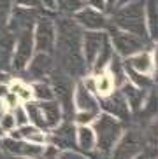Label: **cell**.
I'll return each mask as SVG.
<instances>
[{
  "instance_id": "6da1fadb",
  "label": "cell",
  "mask_w": 158,
  "mask_h": 159,
  "mask_svg": "<svg viewBox=\"0 0 158 159\" xmlns=\"http://www.w3.org/2000/svg\"><path fill=\"white\" fill-rule=\"evenodd\" d=\"M56 23V40L53 49V58L58 61V68L69 74L70 77L81 79L88 65L84 63L81 52V33L83 28L69 16H62L55 21Z\"/></svg>"
},
{
  "instance_id": "7a4b0ae2",
  "label": "cell",
  "mask_w": 158,
  "mask_h": 159,
  "mask_svg": "<svg viewBox=\"0 0 158 159\" xmlns=\"http://www.w3.org/2000/svg\"><path fill=\"white\" fill-rule=\"evenodd\" d=\"M114 28L134 33L141 39H148L146 32V0H134L125 5H118L111 11Z\"/></svg>"
},
{
  "instance_id": "3957f363",
  "label": "cell",
  "mask_w": 158,
  "mask_h": 159,
  "mask_svg": "<svg viewBox=\"0 0 158 159\" xmlns=\"http://www.w3.org/2000/svg\"><path fill=\"white\" fill-rule=\"evenodd\" d=\"M91 128L95 131V149H98L102 154H111L120 142L121 135L125 133L123 121L106 112L97 114L91 122Z\"/></svg>"
},
{
  "instance_id": "277c9868",
  "label": "cell",
  "mask_w": 158,
  "mask_h": 159,
  "mask_svg": "<svg viewBox=\"0 0 158 159\" xmlns=\"http://www.w3.org/2000/svg\"><path fill=\"white\" fill-rule=\"evenodd\" d=\"M33 49L35 52H49L53 54L56 40V23L49 16H39L32 28Z\"/></svg>"
},
{
  "instance_id": "5b68a950",
  "label": "cell",
  "mask_w": 158,
  "mask_h": 159,
  "mask_svg": "<svg viewBox=\"0 0 158 159\" xmlns=\"http://www.w3.org/2000/svg\"><path fill=\"white\" fill-rule=\"evenodd\" d=\"M33 37L32 28L21 30L14 35V47H12V56H11V68L16 72H23L27 68L30 58L33 56Z\"/></svg>"
},
{
  "instance_id": "8992f818",
  "label": "cell",
  "mask_w": 158,
  "mask_h": 159,
  "mask_svg": "<svg viewBox=\"0 0 158 159\" xmlns=\"http://www.w3.org/2000/svg\"><path fill=\"white\" fill-rule=\"evenodd\" d=\"M107 35H109V40H111V46L114 49V52L120 54L123 60L132 56V54H135V52L142 51V49H146V40L137 37V35H134V33L114 28Z\"/></svg>"
},
{
  "instance_id": "52a82bcc",
  "label": "cell",
  "mask_w": 158,
  "mask_h": 159,
  "mask_svg": "<svg viewBox=\"0 0 158 159\" xmlns=\"http://www.w3.org/2000/svg\"><path fill=\"white\" fill-rule=\"evenodd\" d=\"M42 147L32 142L21 140V138H12L9 135H4L0 140V150L4 154L9 156H18V157H41Z\"/></svg>"
},
{
  "instance_id": "ba28073f",
  "label": "cell",
  "mask_w": 158,
  "mask_h": 159,
  "mask_svg": "<svg viewBox=\"0 0 158 159\" xmlns=\"http://www.w3.org/2000/svg\"><path fill=\"white\" fill-rule=\"evenodd\" d=\"M106 39V30H83V33H81V52H83L84 63L88 65V68H91V65L95 63V58L100 52Z\"/></svg>"
},
{
  "instance_id": "9c48e42d",
  "label": "cell",
  "mask_w": 158,
  "mask_h": 159,
  "mask_svg": "<svg viewBox=\"0 0 158 159\" xmlns=\"http://www.w3.org/2000/svg\"><path fill=\"white\" fill-rule=\"evenodd\" d=\"M97 98H98L100 112L111 114V116L118 117L120 121H126V119H130L132 112H130L128 103H126L125 96L121 94L120 89H114L112 93L106 94V96H97Z\"/></svg>"
},
{
  "instance_id": "30bf717a",
  "label": "cell",
  "mask_w": 158,
  "mask_h": 159,
  "mask_svg": "<svg viewBox=\"0 0 158 159\" xmlns=\"http://www.w3.org/2000/svg\"><path fill=\"white\" fill-rule=\"evenodd\" d=\"M41 16L39 9H32V7H21V5H14L9 12V19H7V26L5 28L9 30L12 35H16L21 30L27 28H33V23L35 19Z\"/></svg>"
},
{
  "instance_id": "8fae6325",
  "label": "cell",
  "mask_w": 158,
  "mask_h": 159,
  "mask_svg": "<svg viewBox=\"0 0 158 159\" xmlns=\"http://www.w3.org/2000/svg\"><path fill=\"white\" fill-rule=\"evenodd\" d=\"M72 19L83 30H106L109 26V19H107L106 12L95 9V7H90L86 4L72 14Z\"/></svg>"
},
{
  "instance_id": "7c38bea8",
  "label": "cell",
  "mask_w": 158,
  "mask_h": 159,
  "mask_svg": "<svg viewBox=\"0 0 158 159\" xmlns=\"http://www.w3.org/2000/svg\"><path fill=\"white\" fill-rule=\"evenodd\" d=\"M55 68L56 65L53 54H49V52H33V56L30 58L25 70L35 80H47V77L51 75V72Z\"/></svg>"
},
{
  "instance_id": "4fadbf2b",
  "label": "cell",
  "mask_w": 158,
  "mask_h": 159,
  "mask_svg": "<svg viewBox=\"0 0 158 159\" xmlns=\"http://www.w3.org/2000/svg\"><path fill=\"white\" fill-rule=\"evenodd\" d=\"M125 65L132 70L139 72V74L149 75V77H155V68H156V61H155V54L151 51H142L135 52L132 56L125 58Z\"/></svg>"
},
{
  "instance_id": "5bb4252c",
  "label": "cell",
  "mask_w": 158,
  "mask_h": 159,
  "mask_svg": "<svg viewBox=\"0 0 158 159\" xmlns=\"http://www.w3.org/2000/svg\"><path fill=\"white\" fill-rule=\"evenodd\" d=\"M72 103H74L76 110H91V112H100L98 107V98L97 94L90 93L81 82H76L74 93H72Z\"/></svg>"
},
{
  "instance_id": "9a60e30c",
  "label": "cell",
  "mask_w": 158,
  "mask_h": 159,
  "mask_svg": "<svg viewBox=\"0 0 158 159\" xmlns=\"http://www.w3.org/2000/svg\"><path fill=\"white\" fill-rule=\"evenodd\" d=\"M118 89H120L121 94L125 96L132 114L139 112L141 108H142V105L146 103V89H141V88H137V86H134L130 80H125Z\"/></svg>"
},
{
  "instance_id": "2e32d148",
  "label": "cell",
  "mask_w": 158,
  "mask_h": 159,
  "mask_svg": "<svg viewBox=\"0 0 158 159\" xmlns=\"http://www.w3.org/2000/svg\"><path fill=\"white\" fill-rule=\"evenodd\" d=\"M7 135L12 136V138H21V140L32 142V143H37V145H44L47 140V131L33 126L32 122H27L23 126H16L11 133H7Z\"/></svg>"
},
{
  "instance_id": "e0dca14e",
  "label": "cell",
  "mask_w": 158,
  "mask_h": 159,
  "mask_svg": "<svg viewBox=\"0 0 158 159\" xmlns=\"http://www.w3.org/2000/svg\"><path fill=\"white\" fill-rule=\"evenodd\" d=\"M37 103H39L41 112H42V119H44L46 131L53 129V128L63 119L62 105L58 103V100H46V102H37Z\"/></svg>"
},
{
  "instance_id": "ac0fdd59",
  "label": "cell",
  "mask_w": 158,
  "mask_h": 159,
  "mask_svg": "<svg viewBox=\"0 0 158 159\" xmlns=\"http://www.w3.org/2000/svg\"><path fill=\"white\" fill-rule=\"evenodd\" d=\"M76 145L81 154L91 152L95 149V131L91 124H79L76 126Z\"/></svg>"
},
{
  "instance_id": "d6986e66",
  "label": "cell",
  "mask_w": 158,
  "mask_h": 159,
  "mask_svg": "<svg viewBox=\"0 0 158 159\" xmlns=\"http://www.w3.org/2000/svg\"><path fill=\"white\" fill-rule=\"evenodd\" d=\"M14 47V35L5 28L0 32V72L11 68V56Z\"/></svg>"
},
{
  "instance_id": "ffe728a7",
  "label": "cell",
  "mask_w": 158,
  "mask_h": 159,
  "mask_svg": "<svg viewBox=\"0 0 158 159\" xmlns=\"http://www.w3.org/2000/svg\"><path fill=\"white\" fill-rule=\"evenodd\" d=\"M95 80H97V89H95V94L97 96H106V94L112 93L116 88V82H114V77L111 75V72L107 70H102L95 74Z\"/></svg>"
},
{
  "instance_id": "44dd1931",
  "label": "cell",
  "mask_w": 158,
  "mask_h": 159,
  "mask_svg": "<svg viewBox=\"0 0 158 159\" xmlns=\"http://www.w3.org/2000/svg\"><path fill=\"white\" fill-rule=\"evenodd\" d=\"M32 100L35 102H46V100H55L53 88L47 80H33L32 84Z\"/></svg>"
},
{
  "instance_id": "7402d4cb",
  "label": "cell",
  "mask_w": 158,
  "mask_h": 159,
  "mask_svg": "<svg viewBox=\"0 0 158 159\" xmlns=\"http://www.w3.org/2000/svg\"><path fill=\"white\" fill-rule=\"evenodd\" d=\"M146 32L148 39H156V0H146Z\"/></svg>"
},
{
  "instance_id": "603a6c76",
  "label": "cell",
  "mask_w": 158,
  "mask_h": 159,
  "mask_svg": "<svg viewBox=\"0 0 158 159\" xmlns=\"http://www.w3.org/2000/svg\"><path fill=\"white\" fill-rule=\"evenodd\" d=\"M7 86H9V91L16 94L21 103H27V102L32 100V88H30V84H27L25 80L12 79V80H9V84Z\"/></svg>"
},
{
  "instance_id": "cb8c5ba5",
  "label": "cell",
  "mask_w": 158,
  "mask_h": 159,
  "mask_svg": "<svg viewBox=\"0 0 158 159\" xmlns=\"http://www.w3.org/2000/svg\"><path fill=\"white\" fill-rule=\"evenodd\" d=\"M84 5V0H55V9L62 16H72Z\"/></svg>"
},
{
  "instance_id": "d4e9b609",
  "label": "cell",
  "mask_w": 158,
  "mask_h": 159,
  "mask_svg": "<svg viewBox=\"0 0 158 159\" xmlns=\"http://www.w3.org/2000/svg\"><path fill=\"white\" fill-rule=\"evenodd\" d=\"M125 74H126V80H130L134 86L141 89H148L149 86L153 84V77H149V75H144V74H139V72L132 70L128 66L125 65Z\"/></svg>"
},
{
  "instance_id": "484cf974",
  "label": "cell",
  "mask_w": 158,
  "mask_h": 159,
  "mask_svg": "<svg viewBox=\"0 0 158 159\" xmlns=\"http://www.w3.org/2000/svg\"><path fill=\"white\" fill-rule=\"evenodd\" d=\"M14 128H16V121H14L11 110H4V112L0 114V129H2V133L7 135Z\"/></svg>"
},
{
  "instance_id": "4316f807",
  "label": "cell",
  "mask_w": 158,
  "mask_h": 159,
  "mask_svg": "<svg viewBox=\"0 0 158 159\" xmlns=\"http://www.w3.org/2000/svg\"><path fill=\"white\" fill-rule=\"evenodd\" d=\"M11 114H12L14 121H16V126H23L28 122V116H27V110H25V105L23 103H18L11 108Z\"/></svg>"
},
{
  "instance_id": "83f0119b",
  "label": "cell",
  "mask_w": 158,
  "mask_h": 159,
  "mask_svg": "<svg viewBox=\"0 0 158 159\" xmlns=\"http://www.w3.org/2000/svg\"><path fill=\"white\" fill-rule=\"evenodd\" d=\"M11 9H12V0H0V32L7 26Z\"/></svg>"
},
{
  "instance_id": "f1b7e54d",
  "label": "cell",
  "mask_w": 158,
  "mask_h": 159,
  "mask_svg": "<svg viewBox=\"0 0 158 159\" xmlns=\"http://www.w3.org/2000/svg\"><path fill=\"white\" fill-rule=\"evenodd\" d=\"M14 5H21V7H32V9H42L41 0H12Z\"/></svg>"
},
{
  "instance_id": "f546056e",
  "label": "cell",
  "mask_w": 158,
  "mask_h": 159,
  "mask_svg": "<svg viewBox=\"0 0 158 159\" xmlns=\"http://www.w3.org/2000/svg\"><path fill=\"white\" fill-rule=\"evenodd\" d=\"M84 4L90 5V7H95V9L104 11V12H106V0H84Z\"/></svg>"
},
{
  "instance_id": "4dcf8cb0",
  "label": "cell",
  "mask_w": 158,
  "mask_h": 159,
  "mask_svg": "<svg viewBox=\"0 0 158 159\" xmlns=\"http://www.w3.org/2000/svg\"><path fill=\"white\" fill-rule=\"evenodd\" d=\"M42 7H46L49 11H55V0H41Z\"/></svg>"
},
{
  "instance_id": "1f68e13d",
  "label": "cell",
  "mask_w": 158,
  "mask_h": 159,
  "mask_svg": "<svg viewBox=\"0 0 158 159\" xmlns=\"http://www.w3.org/2000/svg\"><path fill=\"white\" fill-rule=\"evenodd\" d=\"M118 0H106V12H111L114 7H116Z\"/></svg>"
},
{
  "instance_id": "d6a6232c",
  "label": "cell",
  "mask_w": 158,
  "mask_h": 159,
  "mask_svg": "<svg viewBox=\"0 0 158 159\" xmlns=\"http://www.w3.org/2000/svg\"><path fill=\"white\" fill-rule=\"evenodd\" d=\"M128 2H134V0H118L116 7H118V5H125V4H128Z\"/></svg>"
},
{
  "instance_id": "836d02e7",
  "label": "cell",
  "mask_w": 158,
  "mask_h": 159,
  "mask_svg": "<svg viewBox=\"0 0 158 159\" xmlns=\"http://www.w3.org/2000/svg\"><path fill=\"white\" fill-rule=\"evenodd\" d=\"M2 136H4V133H2V129H0V140H2Z\"/></svg>"
}]
</instances>
